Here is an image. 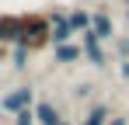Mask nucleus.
<instances>
[{
    "label": "nucleus",
    "instance_id": "obj_1",
    "mask_svg": "<svg viewBox=\"0 0 129 125\" xmlns=\"http://www.w3.org/2000/svg\"><path fill=\"white\" fill-rule=\"evenodd\" d=\"M18 42H21L31 56L52 49V24H49V14H45V11H21V38Z\"/></svg>",
    "mask_w": 129,
    "mask_h": 125
},
{
    "label": "nucleus",
    "instance_id": "obj_2",
    "mask_svg": "<svg viewBox=\"0 0 129 125\" xmlns=\"http://www.w3.org/2000/svg\"><path fill=\"white\" fill-rule=\"evenodd\" d=\"M35 97H39L35 87H31V83H21V87H14V90H7V94L0 97V111H4V115H18L24 108H31Z\"/></svg>",
    "mask_w": 129,
    "mask_h": 125
},
{
    "label": "nucleus",
    "instance_id": "obj_3",
    "mask_svg": "<svg viewBox=\"0 0 129 125\" xmlns=\"http://www.w3.org/2000/svg\"><path fill=\"white\" fill-rule=\"evenodd\" d=\"M80 49H84V62H91L94 70H105L108 66V52H105V42L98 38L91 28L80 31Z\"/></svg>",
    "mask_w": 129,
    "mask_h": 125
},
{
    "label": "nucleus",
    "instance_id": "obj_4",
    "mask_svg": "<svg viewBox=\"0 0 129 125\" xmlns=\"http://www.w3.org/2000/svg\"><path fill=\"white\" fill-rule=\"evenodd\" d=\"M21 38V11H0V45L11 49Z\"/></svg>",
    "mask_w": 129,
    "mask_h": 125
},
{
    "label": "nucleus",
    "instance_id": "obj_5",
    "mask_svg": "<svg viewBox=\"0 0 129 125\" xmlns=\"http://www.w3.org/2000/svg\"><path fill=\"white\" fill-rule=\"evenodd\" d=\"M49 14V24H52V45H63V42H73V28H70V21H66V7H49L45 11Z\"/></svg>",
    "mask_w": 129,
    "mask_h": 125
},
{
    "label": "nucleus",
    "instance_id": "obj_6",
    "mask_svg": "<svg viewBox=\"0 0 129 125\" xmlns=\"http://www.w3.org/2000/svg\"><path fill=\"white\" fill-rule=\"evenodd\" d=\"M91 31H94L101 42H112V38H115V21H112V14H108V7L91 11Z\"/></svg>",
    "mask_w": 129,
    "mask_h": 125
},
{
    "label": "nucleus",
    "instance_id": "obj_7",
    "mask_svg": "<svg viewBox=\"0 0 129 125\" xmlns=\"http://www.w3.org/2000/svg\"><path fill=\"white\" fill-rule=\"evenodd\" d=\"M31 111H35V125H56L59 118H63V115H59V108L49 101V97H35Z\"/></svg>",
    "mask_w": 129,
    "mask_h": 125
},
{
    "label": "nucleus",
    "instance_id": "obj_8",
    "mask_svg": "<svg viewBox=\"0 0 129 125\" xmlns=\"http://www.w3.org/2000/svg\"><path fill=\"white\" fill-rule=\"evenodd\" d=\"M52 56L59 66H73L84 59V49H80V42H63V45H52Z\"/></svg>",
    "mask_w": 129,
    "mask_h": 125
},
{
    "label": "nucleus",
    "instance_id": "obj_9",
    "mask_svg": "<svg viewBox=\"0 0 129 125\" xmlns=\"http://www.w3.org/2000/svg\"><path fill=\"white\" fill-rule=\"evenodd\" d=\"M108 118H112V108H108L105 101H94L84 111V122H80V125H108Z\"/></svg>",
    "mask_w": 129,
    "mask_h": 125
},
{
    "label": "nucleus",
    "instance_id": "obj_10",
    "mask_svg": "<svg viewBox=\"0 0 129 125\" xmlns=\"http://www.w3.org/2000/svg\"><path fill=\"white\" fill-rule=\"evenodd\" d=\"M66 21H70V28L80 35V31L91 28V11H84V7H66Z\"/></svg>",
    "mask_w": 129,
    "mask_h": 125
},
{
    "label": "nucleus",
    "instance_id": "obj_11",
    "mask_svg": "<svg viewBox=\"0 0 129 125\" xmlns=\"http://www.w3.org/2000/svg\"><path fill=\"white\" fill-rule=\"evenodd\" d=\"M7 59H11V66H14V70L21 73L24 66H28V59H31V52L24 49L21 42H18V45H11V49H7Z\"/></svg>",
    "mask_w": 129,
    "mask_h": 125
},
{
    "label": "nucleus",
    "instance_id": "obj_12",
    "mask_svg": "<svg viewBox=\"0 0 129 125\" xmlns=\"http://www.w3.org/2000/svg\"><path fill=\"white\" fill-rule=\"evenodd\" d=\"M112 45H115V56L119 59H129V35H115Z\"/></svg>",
    "mask_w": 129,
    "mask_h": 125
},
{
    "label": "nucleus",
    "instance_id": "obj_13",
    "mask_svg": "<svg viewBox=\"0 0 129 125\" xmlns=\"http://www.w3.org/2000/svg\"><path fill=\"white\" fill-rule=\"evenodd\" d=\"M11 118H14V125H35V111H31V108H24V111L11 115Z\"/></svg>",
    "mask_w": 129,
    "mask_h": 125
},
{
    "label": "nucleus",
    "instance_id": "obj_14",
    "mask_svg": "<svg viewBox=\"0 0 129 125\" xmlns=\"http://www.w3.org/2000/svg\"><path fill=\"white\" fill-rule=\"evenodd\" d=\"M119 77L129 80V59H119Z\"/></svg>",
    "mask_w": 129,
    "mask_h": 125
},
{
    "label": "nucleus",
    "instance_id": "obj_15",
    "mask_svg": "<svg viewBox=\"0 0 129 125\" xmlns=\"http://www.w3.org/2000/svg\"><path fill=\"white\" fill-rule=\"evenodd\" d=\"M73 94H77V97H87V94H91V87H87V83H77V87H73Z\"/></svg>",
    "mask_w": 129,
    "mask_h": 125
},
{
    "label": "nucleus",
    "instance_id": "obj_16",
    "mask_svg": "<svg viewBox=\"0 0 129 125\" xmlns=\"http://www.w3.org/2000/svg\"><path fill=\"white\" fill-rule=\"evenodd\" d=\"M108 125H129V118H126V115H112V118H108Z\"/></svg>",
    "mask_w": 129,
    "mask_h": 125
},
{
    "label": "nucleus",
    "instance_id": "obj_17",
    "mask_svg": "<svg viewBox=\"0 0 129 125\" xmlns=\"http://www.w3.org/2000/svg\"><path fill=\"white\" fill-rule=\"evenodd\" d=\"M56 125H73V122H70V118H59V122H56Z\"/></svg>",
    "mask_w": 129,
    "mask_h": 125
},
{
    "label": "nucleus",
    "instance_id": "obj_18",
    "mask_svg": "<svg viewBox=\"0 0 129 125\" xmlns=\"http://www.w3.org/2000/svg\"><path fill=\"white\" fill-rule=\"evenodd\" d=\"M126 24H129V7H126Z\"/></svg>",
    "mask_w": 129,
    "mask_h": 125
},
{
    "label": "nucleus",
    "instance_id": "obj_19",
    "mask_svg": "<svg viewBox=\"0 0 129 125\" xmlns=\"http://www.w3.org/2000/svg\"><path fill=\"white\" fill-rule=\"evenodd\" d=\"M0 115H4V111H0Z\"/></svg>",
    "mask_w": 129,
    "mask_h": 125
}]
</instances>
